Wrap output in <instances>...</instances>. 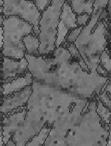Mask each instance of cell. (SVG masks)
Listing matches in <instances>:
<instances>
[{
	"mask_svg": "<svg viewBox=\"0 0 111 146\" xmlns=\"http://www.w3.org/2000/svg\"><path fill=\"white\" fill-rule=\"evenodd\" d=\"M32 94L33 86H28L22 91L1 98V108H0L1 114L7 115L19 108L27 106Z\"/></svg>",
	"mask_w": 111,
	"mask_h": 146,
	"instance_id": "30bf717a",
	"label": "cell"
},
{
	"mask_svg": "<svg viewBox=\"0 0 111 146\" xmlns=\"http://www.w3.org/2000/svg\"><path fill=\"white\" fill-rule=\"evenodd\" d=\"M100 65L111 74V55L108 48L105 50L100 57Z\"/></svg>",
	"mask_w": 111,
	"mask_h": 146,
	"instance_id": "9a60e30c",
	"label": "cell"
},
{
	"mask_svg": "<svg viewBox=\"0 0 111 146\" xmlns=\"http://www.w3.org/2000/svg\"><path fill=\"white\" fill-rule=\"evenodd\" d=\"M109 23L107 10L94 7L91 19L83 27L74 42L91 72H97V68L100 64V57L108 48Z\"/></svg>",
	"mask_w": 111,
	"mask_h": 146,
	"instance_id": "3957f363",
	"label": "cell"
},
{
	"mask_svg": "<svg viewBox=\"0 0 111 146\" xmlns=\"http://www.w3.org/2000/svg\"><path fill=\"white\" fill-rule=\"evenodd\" d=\"M33 1L37 5L39 11L41 12H44L46 10V8L50 5L52 0H33Z\"/></svg>",
	"mask_w": 111,
	"mask_h": 146,
	"instance_id": "ac0fdd59",
	"label": "cell"
},
{
	"mask_svg": "<svg viewBox=\"0 0 111 146\" xmlns=\"http://www.w3.org/2000/svg\"><path fill=\"white\" fill-rule=\"evenodd\" d=\"M51 128H52V125L45 124V125L39 132V134L36 135L31 141H29L26 144V146H43L50 132L51 131Z\"/></svg>",
	"mask_w": 111,
	"mask_h": 146,
	"instance_id": "4fadbf2b",
	"label": "cell"
},
{
	"mask_svg": "<svg viewBox=\"0 0 111 146\" xmlns=\"http://www.w3.org/2000/svg\"><path fill=\"white\" fill-rule=\"evenodd\" d=\"M62 1H64V2H69V3H70V2H71V0H62Z\"/></svg>",
	"mask_w": 111,
	"mask_h": 146,
	"instance_id": "d4e9b609",
	"label": "cell"
},
{
	"mask_svg": "<svg viewBox=\"0 0 111 146\" xmlns=\"http://www.w3.org/2000/svg\"><path fill=\"white\" fill-rule=\"evenodd\" d=\"M110 124H111V123H110Z\"/></svg>",
	"mask_w": 111,
	"mask_h": 146,
	"instance_id": "484cf974",
	"label": "cell"
},
{
	"mask_svg": "<svg viewBox=\"0 0 111 146\" xmlns=\"http://www.w3.org/2000/svg\"><path fill=\"white\" fill-rule=\"evenodd\" d=\"M27 53L32 56H39V49L40 46V40L39 36L35 35V33H32L27 35L23 40Z\"/></svg>",
	"mask_w": 111,
	"mask_h": 146,
	"instance_id": "7c38bea8",
	"label": "cell"
},
{
	"mask_svg": "<svg viewBox=\"0 0 111 146\" xmlns=\"http://www.w3.org/2000/svg\"><path fill=\"white\" fill-rule=\"evenodd\" d=\"M82 29H83V27H78L75 29L70 31L66 37V42L67 43H74L76 41V40L78 39Z\"/></svg>",
	"mask_w": 111,
	"mask_h": 146,
	"instance_id": "2e32d148",
	"label": "cell"
},
{
	"mask_svg": "<svg viewBox=\"0 0 111 146\" xmlns=\"http://www.w3.org/2000/svg\"><path fill=\"white\" fill-rule=\"evenodd\" d=\"M98 100L109 110H111V96L107 92H101L99 95H97Z\"/></svg>",
	"mask_w": 111,
	"mask_h": 146,
	"instance_id": "e0dca14e",
	"label": "cell"
},
{
	"mask_svg": "<svg viewBox=\"0 0 111 146\" xmlns=\"http://www.w3.org/2000/svg\"><path fill=\"white\" fill-rule=\"evenodd\" d=\"M91 17L90 15L88 14H83V15H80V16H78V18H77V24L79 27H84L87 24V23L89 22V20L91 19Z\"/></svg>",
	"mask_w": 111,
	"mask_h": 146,
	"instance_id": "d6986e66",
	"label": "cell"
},
{
	"mask_svg": "<svg viewBox=\"0 0 111 146\" xmlns=\"http://www.w3.org/2000/svg\"><path fill=\"white\" fill-rule=\"evenodd\" d=\"M97 98V113L101 119V124L104 127H108L111 123V110L105 107L96 96Z\"/></svg>",
	"mask_w": 111,
	"mask_h": 146,
	"instance_id": "5bb4252c",
	"label": "cell"
},
{
	"mask_svg": "<svg viewBox=\"0 0 111 146\" xmlns=\"http://www.w3.org/2000/svg\"><path fill=\"white\" fill-rule=\"evenodd\" d=\"M1 16H16L33 26L34 33L39 35V22L42 12L33 0H1Z\"/></svg>",
	"mask_w": 111,
	"mask_h": 146,
	"instance_id": "8992f818",
	"label": "cell"
},
{
	"mask_svg": "<svg viewBox=\"0 0 111 146\" xmlns=\"http://www.w3.org/2000/svg\"><path fill=\"white\" fill-rule=\"evenodd\" d=\"M33 83V77L30 71L25 75L16 78L10 83L1 84V98L11 96L14 93L22 91L28 86H32Z\"/></svg>",
	"mask_w": 111,
	"mask_h": 146,
	"instance_id": "8fae6325",
	"label": "cell"
},
{
	"mask_svg": "<svg viewBox=\"0 0 111 146\" xmlns=\"http://www.w3.org/2000/svg\"><path fill=\"white\" fill-rule=\"evenodd\" d=\"M109 133H108V142L106 146H111V124L109 125Z\"/></svg>",
	"mask_w": 111,
	"mask_h": 146,
	"instance_id": "7402d4cb",
	"label": "cell"
},
{
	"mask_svg": "<svg viewBox=\"0 0 111 146\" xmlns=\"http://www.w3.org/2000/svg\"><path fill=\"white\" fill-rule=\"evenodd\" d=\"M27 113V106L19 108L7 115L1 114V132L0 137L6 145L8 142L19 131Z\"/></svg>",
	"mask_w": 111,
	"mask_h": 146,
	"instance_id": "52a82bcc",
	"label": "cell"
},
{
	"mask_svg": "<svg viewBox=\"0 0 111 146\" xmlns=\"http://www.w3.org/2000/svg\"><path fill=\"white\" fill-rule=\"evenodd\" d=\"M77 18L78 15L73 11L70 4L69 2H65L62 8L58 24L57 39L56 42L57 48L62 46L66 42V37L70 31L79 27L77 24Z\"/></svg>",
	"mask_w": 111,
	"mask_h": 146,
	"instance_id": "ba28073f",
	"label": "cell"
},
{
	"mask_svg": "<svg viewBox=\"0 0 111 146\" xmlns=\"http://www.w3.org/2000/svg\"><path fill=\"white\" fill-rule=\"evenodd\" d=\"M109 28H110V40H109V46H108V50L111 55V23H109Z\"/></svg>",
	"mask_w": 111,
	"mask_h": 146,
	"instance_id": "cb8c5ba5",
	"label": "cell"
},
{
	"mask_svg": "<svg viewBox=\"0 0 111 146\" xmlns=\"http://www.w3.org/2000/svg\"><path fill=\"white\" fill-rule=\"evenodd\" d=\"M64 3L62 0H52L46 10L42 12L39 35L40 40L39 56H50L57 49L56 42L57 39V29Z\"/></svg>",
	"mask_w": 111,
	"mask_h": 146,
	"instance_id": "5b68a950",
	"label": "cell"
},
{
	"mask_svg": "<svg viewBox=\"0 0 111 146\" xmlns=\"http://www.w3.org/2000/svg\"><path fill=\"white\" fill-rule=\"evenodd\" d=\"M28 65V61L25 57L21 60H16L1 56V82L25 75L29 71Z\"/></svg>",
	"mask_w": 111,
	"mask_h": 146,
	"instance_id": "9c48e42d",
	"label": "cell"
},
{
	"mask_svg": "<svg viewBox=\"0 0 111 146\" xmlns=\"http://www.w3.org/2000/svg\"><path fill=\"white\" fill-rule=\"evenodd\" d=\"M107 92L110 96H111V77L108 78V80L107 81L106 84L104 85V87L103 88L101 92Z\"/></svg>",
	"mask_w": 111,
	"mask_h": 146,
	"instance_id": "ffe728a7",
	"label": "cell"
},
{
	"mask_svg": "<svg viewBox=\"0 0 111 146\" xmlns=\"http://www.w3.org/2000/svg\"><path fill=\"white\" fill-rule=\"evenodd\" d=\"M5 146H16V144L15 143V142L12 139H10Z\"/></svg>",
	"mask_w": 111,
	"mask_h": 146,
	"instance_id": "603a6c76",
	"label": "cell"
},
{
	"mask_svg": "<svg viewBox=\"0 0 111 146\" xmlns=\"http://www.w3.org/2000/svg\"><path fill=\"white\" fill-rule=\"evenodd\" d=\"M97 95L76 98L52 123L43 146H106L109 126L97 113Z\"/></svg>",
	"mask_w": 111,
	"mask_h": 146,
	"instance_id": "7a4b0ae2",
	"label": "cell"
},
{
	"mask_svg": "<svg viewBox=\"0 0 111 146\" xmlns=\"http://www.w3.org/2000/svg\"><path fill=\"white\" fill-rule=\"evenodd\" d=\"M32 33H34L33 26L23 19L16 16H1V56L16 60L22 59L27 53L23 40Z\"/></svg>",
	"mask_w": 111,
	"mask_h": 146,
	"instance_id": "277c9868",
	"label": "cell"
},
{
	"mask_svg": "<svg viewBox=\"0 0 111 146\" xmlns=\"http://www.w3.org/2000/svg\"><path fill=\"white\" fill-rule=\"evenodd\" d=\"M107 12H108V19H109V22L111 23V0H108V5H107Z\"/></svg>",
	"mask_w": 111,
	"mask_h": 146,
	"instance_id": "44dd1931",
	"label": "cell"
},
{
	"mask_svg": "<svg viewBox=\"0 0 111 146\" xmlns=\"http://www.w3.org/2000/svg\"><path fill=\"white\" fill-rule=\"evenodd\" d=\"M25 58L33 82L86 99L99 95L109 78L97 72L83 70L63 46L57 47L50 56L36 57L26 53Z\"/></svg>",
	"mask_w": 111,
	"mask_h": 146,
	"instance_id": "6da1fadb",
	"label": "cell"
}]
</instances>
